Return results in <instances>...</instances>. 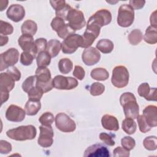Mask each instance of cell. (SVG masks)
Instances as JSON below:
<instances>
[{"mask_svg":"<svg viewBox=\"0 0 157 157\" xmlns=\"http://www.w3.org/2000/svg\"><path fill=\"white\" fill-rule=\"evenodd\" d=\"M113 156L115 157L117 156H124L128 157L129 156V151L127 150L123 147H118L113 150Z\"/></svg>","mask_w":157,"mask_h":157,"instance_id":"48","label":"cell"},{"mask_svg":"<svg viewBox=\"0 0 157 157\" xmlns=\"http://www.w3.org/2000/svg\"><path fill=\"white\" fill-rule=\"evenodd\" d=\"M6 72L15 81H18L21 78L20 71L15 66H11L7 68Z\"/></svg>","mask_w":157,"mask_h":157,"instance_id":"45","label":"cell"},{"mask_svg":"<svg viewBox=\"0 0 157 157\" xmlns=\"http://www.w3.org/2000/svg\"><path fill=\"white\" fill-rule=\"evenodd\" d=\"M90 75L94 80L98 81H104L109 78V74L105 68L97 67L93 69L91 71Z\"/></svg>","mask_w":157,"mask_h":157,"instance_id":"28","label":"cell"},{"mask_svg":"<svg viewBox=\"0 0 157 157\" xmlns=\"http://www.w3.org/2000/svg\"><path fill=\"white\" fill-rule=\"evenodd\" d=\"M144 40L149 44H155L157 42V28L149 26L144 36Z\"/></svg>","mask_w":157,"mask_h":157,"instance_id":"27","label":"cell"},{"mask_svg":"<svg viewBox=\"0 0 157 157\" xmlns=\"http://www.w3.org/2000/svg\"><path fill=\"white\" fill-rule=\"evenodd\" d=\"M129 74L127 68L124 66H115L112 71L111 82L118 88H124L128 84Z\"/></svg>","mask_w":157,"mask_h":157,"instance_id":"4","label":"cell"},{"mask_svg":"<svg viewBox=\"0 0 157 157\" xmlns=\"http://www.w3.org/2000/svg\"><path fill=\"white\" fill-rule=\"evenodd\" d=\"M39 121L42 125L51 126L54 121V116L51 112H46L39 117Z\"/></svg>","mask_w":157,"mask_h":157,"instance_id":"39","label":"cell"},{"mask_svg":"<svg viewBox=\"0 0 157 157\" xmlns=\"http://www.w3.org/2000/svg\"><path fill=\"white\" fill-rule=\"evenodd\" d=\"M129 6L133 9L136 10L140 9L144 7L145 4V1H142V0H130L129 1Z\"/></svg>","mask_w":157,"mask_h":157,"instance_id":"49","label":"cell"},{"mask_svg":"<svg viewBox=\"0 0 157 157\" xmlns=\"http://www.w3.org/2000/svg\"><path fill=\"white\" fill-rule=\"evenodd\" d=\"M104 91L105 86L99 82H94L90 87V93L93 96L101 95Z\"/></svg>","mask_w":157,"mask_h":157,"instance_id":"35","label":"cell"},{"mask_svg":"<svg viewBox=\"0 0 157 157\" xmlns=\"http://www.w3.org/2000/svg\"><path fill=\"white\" fill-rule=\"evenodd\" d=\"M99 139L109 146H113L115 144L112 134H107L106 132H101L99 134Z\"/></svg>","mask_w":157,"mask_h":157,"instance_id":"43","label":"cell"},{"mask_svg":"<svg viewBox=\"0 0 157 157\" xmlns=\"http://www.w3.org/2000/svg\"><path fill=\"white\" fill-rule=\"evenodd\" d=\"M73 75L79 80H82L85 75V71L84 69L80 66H75L72 73Z\"/></svg>","mask_w":157,"mask_h":157,"instance_id":"47","label":"cell"},{"mask_svg":"<svg viewBox=\"0 0 157 157\" xmlns=\"http://www.w3.org/2000/svg\"><path fill=\"white\" fill-rule=\"evenodd\" d=\"M41 108V104L40 101H34L28 100L25 105V110L26 114L29 116L36 115Z\"/></svg>","mask_w":157,"mask_h":157,"instance_id":"26","label":"cell"},{"mask_svg":"<svg viewBox=\"0 0 157 157\" xmlns=\"http://www.w3.org/2000/svg\"><path fill=\"white\" fill-rule=\"evenodd\" d=\"M13 27L11 24L3 20L0 21V34L1 35L7 36L12 34Z\"/></svg>","mask_w":157,"mask_h":157,"instance_id":"40","label":"cell"},{"mask_svg":"<svg viewBox=\"0 0 157 157\" xmlns=\"http://www.w3.org/2000/svg\"><path fill=\"white\" fill-rule=\"evenodd\" d=\"M7 17L9 19L14 22L21 21L25 16V8L20 4H12L6 12Z\"/></svg>","mask_w":157,"mask_h":157,"instance_id":"18","label":"cell"},{"mask_svg":"<svg viewBox=\"0 0 157 157\" xmlns=\"http://www.w3.org/2000/svg\"><path fill=\"white\" fill-rule=\"evenodd\" d=\"M142 33L139 29H133L129 33L128 36L129 43L132 45H136L139 44L142 41Z\"/></svg>","mask_w":157,"mask_h":157,"instance_id":"31","label":"cell"},{"mask_svg":"<svg viewBox=\"0 0 157 157\" xmlns=\"http://www.w3.org/2000/svg\"><path fill=\"white\" fill-rule=\"evenodd\" d=\"M61 49V43L56 39H51L47 43L46 52L51 57H56Z\"/></svg>","mask_w":157,"mask_h":157,"instance_id":"24","label":"cell"},{"mask_svg":"<svg viewBox=\"0 0 157 157\" xmlns=\"http://www.w3.org/2000/svg\"><path fill=\"white\" fill-rule=\"evenodd\" d=\"M55 121L57 129L63 132H71L76 129L75 121L65 113H58L55 117Z\"/></svg>","mask_w":157,"mask_h":157,"instance_id":"8","label":"cell"},{"mask_svg":"<svg viewBox=\"0 0 157 157\" xmlns=\"http://www.w3.org/2000/svg\"><path fill=\"white\" fill-rule=\"evenodd\" d=\"M25 110L14 104L10 105L6 112V119L12 122H21L25 119Z\"/></svg>","mask_w":157,"mask_h":157,"instance_id":"15","label":"cell"},{"mask_svg":"<svg viewBox=\"0 0 157 157\" xmlns=\"http://www.w3.org/2000/svg\"><path fill=\"white\" fill-rule=\"evenodd\" d=\"M85 157H109V149L101 144H96L88 147L85 151Z\"/></svg>","mask_w":157,"mask_h":157,"instance_id":"16","label":"cell"},{"mask_svg":"<svg viewBox=\"0 0 157 157\" xmlns=\"http://www.w3.org/2000/svg\"><path fill=\"white\" fill-rule=\"evenodd\" d=\"M40 134L37 139L38 144L44 148L52 146L53 142V131L52 126L41 125L39 126Z\"/></svg>","mask_w":157,"mask_h":157,"instance_id":"13","label":"cell"},{"mask_svg":"<svg viewBox=\"0 0 157 157\" xmlns=\"http://www.w3.org/2000/svg\"><path fill=\"white\" fill-rule=\"evenodd\" d=\"M52 84L55 88L58 90H69L78 86V81L71 77H65L58 75L52 79Z\"/></svg>","mask_w":157,"mask_h":157,"instance_id":"12","label":"cell"},{"mask_svg":"<svg viewBox=\"0 0 157 157\" xmlns=\"http://www.w3.org/2000/svg\"><path fill=\"white\" fill-rule=\"evenodd\" d=\"M96 48L102 53H110L112 52L114 45L112 41L107 39H103L99 40L96 44Z\"/></svg>","mask_w":157,"mask_h":157,"instance_id":"25","label":"cell"},{"mask_svg":"<svg viewBox=\"0 0 157 157\" xmlns=\"http://www.w3.org/2000/svg\"><path fill=\"white\" fill-rule=\"evenodd\" d=\"M65 21L75 31L81 29L86 25L83 13L79 10L71 7L67 13Z\"/></svg>","mask_w":157,"mask_h":157,"instance_id":"6","label":"cell"},{"mask_svg":"<svg viewBox=\"0 0 157 157\" xmlns=\"http://www.w3.org/2000/svg\"><path fill=\"white\" fill-rule=\"evenodd\" d=\"M51 27L56 32L59 37L65 39L70 34L75 33V31L71 28L69 24L59 17H55L51 22Z\"/></svg>","mask_w":157,"mask_h":157,"instance_id":"9","label":"cell"},{"mask_svg":"<svg viewBox=\"0 0 157 157\" xmlns=\"http://www.w3.org/2000/svg\"><path fill=\"white\" fill-rule=\"evenodd\" d=\"M18 43L23 52H27L32 54L36 58L38 54L33 37L28 34H22L18 40Z\"/></svg>","mask_w":157,"mask_h":157,"instance_id":"14","label":"cell"},{"mask_svg":"<svg viewBox=\"0 0 157 157\" xmlns=\"http://www.w3.org/2000/svg\"><path fill=\"white\" fill-rule=\"evenodd\" d=\"M18 58L19 52L15 48H9L7 51L2 53L0 55V70L2 71L5 69L13 66L18 62Z\"/></svg>","mask_w":157,"mask_h":157,"instance_id":"10","label":"cell"},{"mask_svg":"<svg viewBox=\"0 0 157 157\" xmlns=\"http://www.w3.org/2000/svg\"><path fill=\"white\" fill-rule=\"evenodd\" d=\"M50 3L52 6V7L55 10V11L61 9L66 4V1L64 0L50 1Z\"/></svg>","mask_w":157,"mask_h":157,"instance_id":"50","label":"cell"},{"mask_svg":"<svg viewBox=\"0 0 157 157\" xmlns=\"http://www.w3.org/2000/svg\"><path fill=\"white\" fill-rule=\"evenodd\" d=\"M122 129L128 134H133L137 129V124L134 119L126 117L122 121Z\"/></svg>","mask_w":157,"mask_h":157,"instance_id":"29","label":"cell"},{"mask_svg":"<svg viewBox=\"0 0 157 157\" xmlns=\"http://www.w3.org/2000/svg\"><path fill=\"white\" fill-rule=\"evenodd\" d=\"M157 138L155 136H150L145 137L143 140V145L145 148L149 151L155 150L157 148Z\"/></svg>","mask_w":157,"mask_h":157,"instance_id":"34","label":"cell"},{"mask_svg":"<svg viewBox=\"0 0 157 157\" xmlns=\"http://www.w3.org/2000/svg\"><path fill=\"white\" fill-rule=\"evenodd\" d=\"M36 134L37 130L35 126L31 124L20 126L16 128L10 129L6 132L8 137L17 141L34 139Z\"/></svg>","mask_w":157,"mask_h":157,"instance_id":"2","label":"cell"},{"mask_svg":"<svg viewBox=\"0 0 157 157\" xmlns=\"http://www.w3.org/2000/svg\"><path fill=\"white\" fill-rule=\"evenodd\" d=\"M9 92L7 91H2V90H0V93H1V105L6 102L9 97Z\"/></svg>","mask_w":157,"mask_h":157,"instance_id":"51","label":"cell"},{"mask_svg":"<svg viewBox=\"0 0 157 157\" xmlns=\"http://www.w3.org/2000/svg\"><path fill=\"white\" fill-rule=\"evenodd\" d=\"M43 94L44 93L38 89L36 86L28 92L29 100L34 101H40L41 98L43 96Z\"/></svg>","mask_w":157,"mask_h":157,"instance_id":"37","label":"cell"},{"mask_svg":"<svg viewBox=\"0 0 157 157\" xmlns=\"http://www.w3.org/2000/svg\"><path fill=\"white\" fill-rule=\"evenodd\" d=\"M37 23L31 20L25 21L21 27V31L23 34H28L33 36L37 32Z\"/></svg>","mask_w":157,"mask_h":157,"instance_id":"23","label":"cell"},{"mask_svg":"<svg viewBox=\"0 0 157 157\" xmlns=\"http://www.w3.org/2000/svg\"><path fill=\"white\" fill-rule=\"evenodd\" d=\"M36 77V86L44 93H47L53 88L50 70L46 67H38L35 72Z\"/></svg>","mask_w":157,"mask_h":157,"instance_id":"3","label":"cell"},{"mask_svg":"<svg viewBox=\"0 0 157 157\" xmlns=\"http://www.w3.org/2000/svg\"><path fill=\"white\" fill-rule=\"evenodd\" d=\"M8 4V1H4L1 0V11H3L7 6Z\"/></svg>","mask_w":157,"mask_h":157,"instance_id":"54","label":"cell"},{"mask_svg":"<svg viewBox=\"0 0 157 157\" xmlns=\"http://www.w3.org/2000/svg\"><path fill=\"white\" fill-rule=\"evenodd\" d=\"M134 20V9L127 4H122L120 6L118 12L117 23L123 28L130 26Z\"/></svg>","mask_w":157,"mask_h":157,"instance_id":"5","label":"cell"},{"mask_svg":"<svg viewBox=\"0 0 157 157\" xmlns=\"http://www.w3.org/2000/svg\"><path fill=\"white\" fill-rule=\"evenodd\" d=\"M9 41V37L7 36H4V35H1L0 36V45L3 46L6 44Z\"/></svg>","mask_w":157,"mask_h":157,"instance_id":"53","label":"cell"},{"mask_svg":"<svg viewBox=\"0 0 157 157\" xmlns=\"http://www.w3.org/2000/svg\"><path fill=\"white\" fill-rule=\"evenodd\" d=\"M82 36L74 33L66 37L61 43V50L65 54H72L74 53L78 47L81 46Z\"/></svg>","mask_w":157,"mask_h":157,"instance_id":"11","label":"cell"},{"mask_svg":"<svg viewBox=\"0 0 157 157\" xmlns=\"http://www.w3.org/2000/svg\"><path fill=\"white\" fill-rule=\"evenodd\" d=\"M156 11H154L151 14V16H150V24L151 26L154 27V28H157V25H156Z\"/></svg>","mask_w":157,"mask_h":157,"instance_id":"52","label":"cell"},{"mask_svg":"<svg viewBox=\"0 0 157 157\" xmlns=\"http://www.w3.org/2000/svg\"><path fill=\"white\" fill-rule=\"evenodd\" d=\"M136 118L140 132L142 133H146L151 130V128L148 124L143 115H139Z\"/></svg>","mask_w":157,"mask_h":157,"instance_id":"38","label":"cell"},{"mask_svg":"<svg viewBox=\"0 0 157 157\" xmlns=\"http://www.w3.org/2000/svg\"><path fill=\"white\" fill-rule=\"evenodd\" d=\"M12 151V145L9 142L1 140H0V153L1 154H7Z\"/></svg>","mask_w":157,"mask_h":157,"instance_id":"46","label":"cell"},{"mask_svg":"<svg viewBox=\"0 0 157 157\" xmlns=\"http://www.w3.org/2000/svg\"><path fill=\"white\" fill-rule=\"evenodd\" d=\"M35 58L29 52H23L20 55V63L23 66H29L32 64Z\"/></svg>","mask_w":157,"mask_h":157,"instance_id":"42","label":"cell"},{"mask_svg":"<svg viewBox=\"0 0 157 157\" xmlns=\"http://www.w3.org/2000/svg\"><path fill=\"white\" fill-rule=\"evenodd\" d=\"M143 116L147 123L151 127L157 126V107L154 105H149L143 110Z\"/></svg>","mask_w":157,"mask_h":157,"instance_id":"20","label":"cell"},{"mask_svg":"<svg viewBox=\"0 0 157 157\" xmlns=\"http://www.w3.org/2000/svg\"><path fill=\"white\" fill-rule=\"evenodd\" d=\"M121 144L123 148L130 151L134 148L136 145V141L130 136H124L121 139Z\"/></svg>","mask_w":157,"mask_h":157,"instance_id":"41","label":"cell"},{"mask_svg":"<svg viewBox=\"0 0 157 157\" xmlns=\"http://www.w3.org/2000/svg\"><path fill=\"white\" fill-rule=\"evenodd\" d=\"M73 67V63L71 59L65 58H62L58 63V69L61 73L64 74H69Z\"/></svg>","mask_w":157,"mask_h":157,"instance_id":"30","label":"cell"},{"mask_svg":"<svg viewBox=\"0 0 157 157\" xmlns=\"http://www.w3.org/2000/svg\"><path fill=\"white\" fill-rule=\"evenodd\" d=\"M38 54L42 52L45 51L47 46V42L45 38H38L34 41Z\"/></svg>","mask_w":157,"mask_h":157,"instance_id":"44","label":"cell"},{"mask_svg":"<svg viewBox=\"0 0 157 157\" xmlns=\"http://www.w3.org/2000/svg\"><path fill=\"white\" fill-rule=\"evenodd\" d=\"M137 92L140 97L147 101H156V88H151L148 83H141L138 87Z\"/></svg>","mask_w":157,"mask_h":157,"instance_id":"19","label":"cell"},{"mask_svg":"<svg viewBox=\"0 0 157 157\" xmlns=\"http://www.w3.org/2000/svg\"><path fill=\"white\" fill-rule=\"evenodd\" d=\"M51 56L46 52L39 53L36 57V62L38 67H47L51 62Z\"/></svg>","mask_w":157,"mask_h":157,"instance_id":"32","label":"cell"},{"mask_svg":"<svg viewBox=\"0 0 157 157\" xmlns=\"http://www.w3.org/2000/svg\"><path fill=\"white\" fill-rule=\"evenodd\" d=\"M120 102L123 107L126 117L135 119L139 114V107L135 96L130 92L123 93L120 98Z\"/></svg>","mask_w":157,"mask_h":157,"instance_id":"1","label":"cell"},{"mask_svg":"<svg viewBox=\"0 0 157 157\" xmlns=\"http://www.w3.org/2000/svg\"><path fill=\"white\" fill-rule=\"evenodd\" d=\"M112 21V14L107 9H100L90 17L88 25H91L101 29L102 26L109 25Z\"/></svg>","mask_w":157,"mask_h":157,"instance_id":"7","label":"cell"},{"mask_svg":"<svg viewBox=\"0 0 157 157\" xmlns=\"http://www.w3.org/2000/svg\"><path fill=\"white\" fill-rule=\"evenodd\" d=\"M15 80L7 73L0 74V90L10 91L15 86Z\"/></svg>","mask_w":157,"mask_h":157,"instance_id":"22","label":"cell"},{"mask_svg":"<svg viewBox=\"0 0 157 157\" xmlns=\"http://www.w3.org/2000/svg\"><path fill=\"white\" fill-rule=\"evenodd\" d=\"M36 83V77L35 75H31L27 77L22 83L23 90L28 93L31 88L34 87Z\"/></svg>","mask_w":157,"mask_h":157,"instance_id":"36","label":"cell"},{"mask_svg":"<svg viewBox=\"0 0 157 157\" xmlns=\"http://www.w3.org/2000/svg\"><path fill=\"white\" fill-rule=\"evenodd\" d=\"M102 127L109 131H117L119 129V123L117 118L113 115L105 114L101 118Z\"/></svg>","mask_w":157,"mask_h":157,"instance_id":"21","label":"cell"},{"mask_svg":"<svg viewBox=\"0 0 157 157\" xmlns=\"http://www.w3.org/2000/svg\"><path fill=\"white\" fill-rule=\"evenodd\" d=\"M82 59L83 63L86 66H93L97 64L101 59L99 52L93 47L85 48L82 55Z\"/></svg>","mask_w":157,"mask_h":157,"instance_id":"17","label":"cell"},{"mask_svg":"<svg viewBox=\"0 0 157 157\" xmlns=\"http://www.w3.org/2000/svg\"><path fill=\"white\" fill-rule=\"evenodd\" d=\"M81 36L82 39L80 47L85 48L90 47L96 39V36L94 34L86 30Z\"/></svg>","mask_w":157,"mask_h":157,"instance_id":"33","label":"cell"}]
</instances>
